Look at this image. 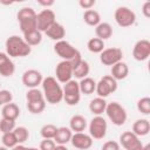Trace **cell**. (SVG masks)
Wrapping results in <instances>:
<instances>
[{"instance_id": "obj_30", "label": "cell", "mask_w": 150, "mask_h": 150, "mask_svg": "<svg viewBox=\"0 0 150 150\" xmlns=\"http://www.w3.org/2000/svg\"><path fill=\"white\" fill-rule=\"evenodd\" d=\"M23 40L32 47V46H38L41 43L42 41V33L38 29L35 30H32V32H28V33H25L23 34Z\"/></svg>"}, {"instance_id": "obj_11", "label": "cell", "mask_w": 150, "mask_h": 150, "mask_svg": "<svg viewBox=\"0 0 150 150\" xmlns=\"http://www.w3.org/2000/svg\"><path fill=\"white\" fill-rule=\"evenodd\" d=\"M122 57H123V52L117 47L104 48L100 53V61L104 66H114L117 62L122 61Z\"/></svg>"}, {"instance_id": "obj_41", "label": "cell", "mask_w": 150, "mask_h": 150, "mask_svg": "<svg viewBox=\"0 0 150 150\" xmlns=\"http://www.w3.org/2000/svg\"><path fill=\"white\" fill-rule=\"evenodd\" d=\"M142 13L145 18H150V1H145L142 7Z\"/></svg>"}, {"instance_id": "obj_32", "label": "cell", "mask_w": 150, "mask_h": 150, "mask_svg": "<svg viewBox=\"0 0 150 150\" xmlns=\"http://www.w3.org/2000/svg\"><path fill=\"white\" fill-rule=\"evenodd\" d=\"M56 131H57V127L56 125H54V124H45L41 128L40 134H41L43 139H54V137L56 135Z\"/></svg>"}, {"instance_id": "obj_20", "label": "cell", "mask_w": 150, "mask_h": 150, "mask_svg": "<svg viewBox=\"0 0 150 150\" xmlns=\"http://www.w3.org/2000/svg\"><path fill=\"white\" fill-rule=\"evenodd\" d=\"M129 74V67L125 62L120 61L116 64L111 66V76L118 81V80H124Z\"/></svg>"}, {"instance_id": "obj_48", "label": "cell", "mask_w": 150, "mask_h": 150, "mask_svg": "<svg viewBox=\"0 0 150 150\" xmlns=\"http://www.w3.org/2000/svg\"><path fill=\"white\" fill-rule=\"evenodd\" d=\"M0 150H9V149H7L6 146H4V145H1V146H0Z\"/></svg>"}, {"instance_id": "obj_9", "label": "cell", "mask_w": 150, "mask_h": 150, "mask_svg": "<svg viewBox=\"0 0 150 150\" xmlns=\"http://www.w3.org/2000/svg\"><path fill=\"white\" fill-rule=\"evenodd\" d=\"M115 21L120 27H130L135 23L136 21V14L132 9H130L129 7L125 6H121L118 8H116L115 14H114Z\"/></svg>"}, {"instance_id": "obj_45", "label": "cell", "mask_w": 150, "mask_h": 150, "mask_svg": "<svg viewBox=\"0 0 150 150\" xmlns=\"http://www.w3.org/2000/svg\"><path fill=\"white\" fill-rule=\"evenodd\" d=\"M143 146H144V145L141 143V144H138L137 146H135L134 149H130V150H143Z\"/></svg>"}, {"instance_id": "obj_10", "label": "cell", "mask_w": 150, "mask_h": 150, "mask_svg": "<svg viewBox=\"0 0 150 150\" xmlns=\"http://www.w3.org/2000/svg\"><path fill=\"white\" fill-rule=\"evenodd\" d=\"M88 128H89V135H90L91 138L102 139L107 135L108 124H107L105 118H103L100 115V116H95V117L91 118Z\"/></svg>"}, {"instance_id": "obj_2", "label": "cell", "mask_w": 150, "mask_h": 150, "mask_svg": "<svg viewBox=\"0 0 150 150\" xmlns=\"http://www.w3.org/2000/svg\"><path fill=\"white\" fill-rule=\"evenodd\" d=\"M5 47L6 54L9 57H23L29 55L32 52V47L19 35H11L7 38Z\"/></svg>"}, {"instance_id": "obj_31", "label": "cell", "mask_w": 150, "mask_h": 150, "mask_svg": "<svg viewBox=\"0 0 150 150\" xmlns=\"http://www.w3.org/2000/svg\"><path fill=\"white\" fill-rule=\"evenodd\" d=\"M87 47H88L89 52L95 53V54H100L104 49V41L100 40L98 38H91V39H89Z\"/></svg>"}, {"instance_id": "obj_3", "label": "cell", "mask_w": 150, "mask_h": 150, "mask_svg": "<svg viewBox=\"0 0 150 150\" xmlns=\"http://www.w3.org/2000/svg\"><path fill=\"white\" fill-rule=\"evenodd\" d=\"M54 52L63 60V61H69L73 66V68L79 64L82 60L81 57V53L74 47L71 46L68 41L66 40H61L55 42L54 45Z\"/></svg>"}, {"instance_id": "obj_25", "label": "cell", "mask_w": 150, "mask_h": 150, "mask_svg": "<svg viewBox=\"0 0 150 150\" xmlns=\"http://www.w3.org/2000/svg\"><path fill=\"white\" fill-rule=\"evenodd\" d=\"M95 34H96V38H98L102 41L108 40L112 35V27L108 22H100L95 27Z\"/></svg>"}, {"instance_id": "obj_16", "label": "cell", "mask_w": 150, "mask_h": 150, "mask_svg": "<svg viewBox=\"0 0 150 150\" xmlns=\"http://www.w3.org/2000/svg\"><path fill=\"white\" fill-rule=\"evenodd\" d=\"M70 143L77 150H87L93 145V138L84 132H75L70 138Z\"/></svg>"}, {"instance_id": "obj_7", "label": "cell", "mask_w": 150, "mask_h": 150, "mask_svg": "<svg viewBox=\"0 0 150 150\" xmlns=\"http://www.w3.org/2000/svg\"><path fill=\"white\" fill-rule=\"evenodd\" d=\"M63 90V100L68 105H76L81 100V91L79 87V82L75 80H70L64 83Z\"/></svg>"}, {"instance_id": "obj_42", "label": "cell", "mask_w": 150, "mask_h": 150, "mask_svg": "<svg viewBox=\"0 0 150 150\" xmlns=\"http://www.w3.org/2000/svg\"><path fill=\"white\" fill-rule=\"evenodd\" d=\"M38 4L43 6V7H46V8H48V7L54 5V0H38Z\"/></svg>"}, {"instance_id": "obj_33", "label": "cell", "mask_w": 150, "mask_h": 150, "mask_svg": "<svg viewBox=\"0 0 150 150\" xmlns=\"http://www.w3.org/2000/svg\"><path fill=\"white\" fill-rule=\"evenodd\" d=\"M1 141H2V145L6 146L7 149H12L14 148L15 145H18V141H16V137L14 135L13 131L11 132H6V134H2V137H1Z\"/></svg>"}, {"instance_id": "obj_44", "label": "cell", "mask_w": 150, "mask_h": 150, "mask_svg": "<svg viewBox=\"0 0 150 150\" xmlns=\"http://www.w3.org/2000/svg\"><path fill=\"white\" fill-rule=\"evenodd\" d=\"M54 150H68L66 145H56Z\"/></svg>"}, {"instance_id": "obj_17", "label": "cell", "mask_w": 150, "mask_h": 150, "mask_svg": "<svg viewBox=\"0 0 150 150\" xmlns=\"http://www.w3.org/2000/svg\"><path fill=\"white\" fill-rule=\"evenodd\" d=\"M14 71H15L14 62L6 53L0 52V75H2L4 77H9L14 74Z\"/></svg>"}, {"instance_id": "obj_43", "label": "cell", "mask_w": 150, "mask_h": 150, "mask_svg": "<svg viewBox=\"0 0 150 150\" xmlns=\"http://www.w3.org/2000/svg\"><path fill=\"white\" fill-rule=\"evenodd\" d=\"M25 149H26L25 145H22V144H18V145H15L14 148H12L11 150H25Z\"/></svg>"}, {"instance_id": "obj_21", "label": "cell", "mask_w": 150, "mask_h": 150, "mask_svg": "<svg viewBox=\"0 0 150 150\" xmlns=\"http://www.w3.org/2000/svg\"><path fill=\"white\" fill-rule=\"evenodd\" d=\"M73 136V131L67 127H60L57 128L56 135L54 137V142L57 145H66L68 142H70V138Z\"/></svg>"}, {"instance_id": "obj_37", "label": "cell", "mask_w": 150, "mask_h": 150, "mask_svg": "<svg viewBox=\"0 0 150 150\" xmlns=\"http://www.w3.org/2000/svg\"><path fill=\"white\" fill-rule=\"evenodd\" d=\"M13 100V95L9 90L7 89H1L0 90V105H5V104H8L11 103Z\"/></svg>"}, {"instance_id": "obj_34", "label": "cell", "mask_w": 150, "mask_h": 150, "mask_svg": "<svg viewBox=\"0 0 150 150\" xmlns=\"http://www.w3.org/2000/svg\"><path fill=\"white\" fill-rule=\"evenodd\" d=\"M15 137H16V141L19 144H22L25 143L28 137H29V131L26 127H15V129L13 130Z\"/></svg>"}, {"instance_id": "obj_38", "label": "cell", "mask_w": 150, "mask_h": 150, "mask_svg": "<svg viewBox=\"0 0 150 150\" xmlns=\"http://www.w3.org/2000/svg\"><path fill=\"white\" fill-rule=\"evenodd\" d=\"M56 146L54 139H42L40 143V150H54Z\"/></svg>"}, {"instance_id": "obj_5", "label": "cell", "mask_w": 150, "mask_h": 150, "mask_svg": "<svg viewBox=\"0 0 150 150\" xmlns=\"http://www.w3.org/2000/svg\"><path fill=\"white\" fill-rule=\"evenodd\" d=\"M26 101H27V109L32 114H41L46 108V100L43 97V94L38 88L29 89L26 94Z\"/></svg>"}, {"instance_id": "obj_36", "label": "cell", "mask_w": 150, "mask_h": 150, "mask_svg": "<svg viewBox=\"0 0 150 150\" xmlns=\"http://www.w3.org/2000/svg\"><path fill=\"white\" fill-rule=\"evenodd\" d=\"M15 129V121L7 120V118H1L0 120V132L6 134L11 132Z\"/></svg>"}, {"instance_id": "obj_35", "label": "cell", "mask_w": 150, "mask_h": 150, "mask_svg": "<svg viewBox=\"0 0 150 150\" xmlns=\"http://www.w3.org/2000/svg\"><path fill=\"white\" fill-rule=\"evenodd\" d=\"M137 109L143 115H149L150 114V97L144 96L139 98L137 102Z\"/></svg>"}, {"instance_id": "obj_4", "label": "cell", "mask_w": 150, "mask_h": 150, "mask_svg": "<svg viewBox=\"0 0 150 150\" xmlns=\"http://www.w3.org/2000/svg\"><path fill=\"white\" fill-rule=\"evenodd\" d=\"M20 29L22 34L38 29L36 26V13L32 7H22L16 14Z\"/></svg>"}, {"instance_id": "obj_19", "label": "cell", "mask_w": 150, "mask_h": 150, "mask_svg": "<svg viewBox=\"0 0 150 150\" xmlns=\"http://www.w3.org/2000/svg\"><path fill=\"white\" fill-rule=\"evenodd\" d=\"M45 34H46L50 40H54L55 42H57V41L63 40V38H64V35H66V29H64V27H63L61 23L54 22V23L45 32Z\"/></svg>"}, {"instance_id": "obj_26", "label": "cell", "mask_w": 150, "mask_h": 150, "mask_svg": "<svg viewBox=\"0 0 150 150\" xmlns=\"http://www.w3.org/2000/svg\"><path fill=\"white\" fill-rule=\"evenodd\" d=\"M105 107H107V101L105 98H102V97L93 98L89 103V110L95 116H100L101 114H103L105 111Z\"/></svg>"}, {"instance_id": "obj_18", "label": "cell", "mask_w": 150, "mask_h": 150, "mask_svg": "<svg viewBox=\"0 0 150 150\" xmlns=\"http://www.w3.org/2000/svg\"><path fill=\"white\" fill-rule=\"evenodd\" d=\"M142 142L139 141L138 136H136L132 131H125L120 136V144L125 149V150H130L134 149L135 146H137L138 144H141Z\"/></svg>"}, {"instance_id": "obj_39", "label": "cell", "mask_w": 150, "mask_h": 150, "mask_svg": "<svg viewBox=\"0 0 150 150\" xmlns=\"http://www.w3.org/2000/svg\"><path fill=\"white\" fill-rule=\"evenodd\" d=\"M101 150H121V146L120 143L115 141H107L105 143H103Z\"/></svg>"}, {"instance_id": "obj_29", "label": "cell", "mask_w": 150, "mask_h": 150, "mask_svg": "<svg viewBox=\"0 0 150 150\" xmlns=\"http://www.w3.org/2000/svg\"><path fill=\"white\" fill-rule=\"evenodd\" d=\"M83 20L88 26L96 27L101 22V15L95 9H87L83 14Z\"/></svg>"}, {"instance_id": "obj_46", "label": "cell", "mask_w": 150, "mask_h": 150, "mask_svg": "<svg viewBox=\"0 0 150 150\" xmlns=\"http://www.w3.org/2000/svg\"><path fill=\"white\" fill-rule=\"evenodd\" d=\"M143 150H150V144H146L143 146Z\"/></svg>"}, {"instance_id": "obj_6", "label": "cell", "mask_w": 150, "mask_h": 150, "mask_svg": "<svg viewBox=\"0 0 150 150\" xmlns=\"http://www.w3.org/2000/svg\"><path fill=\"white\" fill-rule=\"evenodd\" d=\"M104 112L107 114L108 118L112 122V124H115L117 127H121L127 122V118H128L127 111H125L124 107L121 105L118 102L107 103Z\"/></svg>"}, {"instance_id": "obj_23", "label": "cell", "mask_w": 150, "mask_h": 150, "mask_svg": "<svg viewBox=\"0 0 150 150\" xmlns=\"http://www.w3.org/2000/svg\"><path fill=\"white\" fill-rule=\"evenodd\" d=\"M1 115H2V118H7V120H12V121H16V118L20 116V109H19L18 104L11 102V103L5 104V105L2 107Z\"/></svg>"}, {"instance_id": "obj_47", "label": "cell", "mask_w": 150, "mask_h": 150, "mask_svg": "<svg viewBox=\"0 0 150 150\" xmlns=\"http://www.w3.org/2000/svg\"><path fill=\"white\" fill-rule=\"evenodd\" d=\"M25 150H40V149H38V148H26Z\"/></svg>"}, {"instance_id": "obj_40", "label": "cell", "mask_w": 150, "mask_h": 150, "mask_svg": "<svg viewBox=\"0 0 150 150\" xmlns=\"http://www.w3.org/2000/svg\"><path fill=\"white\" fill-rule=\"evenodd\" d=\"M96 1L95 0H80L79 5L83 8V9H91L93 6H95Z\"/></svg>"}, {"instance_id": "obj_24", "label": "cell", "mask_w": 150, "mask_h": 150, "mask_svg": "<svg viewBox=\"0 0 150 150\" xmlns=\"http://www.w3.org/2000/svg\"><path fill=\"white\" fill-rule=\"evenodd\" d=\"M87 128V120L82 115H74L69 121V129L75 132H83Z\"/></svg>"}, {"instance_id": "obj_28", "label": "cell", "mask_w": 150, "mask_h": 150, "mask_svg": "<svg viewBox=\"0 0 150 150\" xmlns=\"http://www.w3.org/2000/svg\"><path fill=\"white\" fill-rule=\"evenodd\" d=\"M89 71H90L89 63L87 61H84V60H81V62L73 68V76H75V79L82 80V79L87 77V75L89 74Z\"/></svg>"}, {"instance_id": "obj_15", "label": "cell", "mask_w": 150, "mask_h": 150, "mask_svg": "<svg viewBox=\"0 0 150 150\" xmlns=\"http://www.w3.org/2000/svg\"><path fill=\"white\" fill-rule=\"evenodd\" d=\"M42 74L36 69H28L22 74V83L29 89L38 88V86L42 83Z\"/></svg>"}, {"instance_id": "obj_12", "label": "cell", "mask_w": 150, "mask_h": 150, "mask_svg": "<svg viewBox=\"0 0 150 150\" xmlns=\"http://www.w3.org/2000/svg\"><path fill=\"white\" fill-rule=\"evenodd\" d=\"M54 22H56L55 13L49 8H45L39 14H36V26L38 30H40L41 33H45Z\"/></svg>"}, {"instance_id": "obj_22", "label": "cell", "mask_w": 150, "mask_h": 150, "mask_svg": "<svg viewBox=\"0 0 150 150\" xmlns=\"http://www.w3.org/2000/svg\"><path fill=\"white\" fill-rule=\"evenodd\" d=\"M150 131V122L145 118L136 120L132 124V132L136 136H146Z\"/></svg>"}, {"instance_id": "obj_8", "label": "cell", "mask_w": 150, "mask_h": 150, "mask_svg": "<svg viewBox=\"0 0 150 150\" xmlns=\"http://www.w3.org/2000/svg\"><path fill=\"white\" fill-rule=\"evenodd\" d=\"M116 90H117V81L111 75H105L98 82H96L95 91L97 94V97L105 98Z\"/></svg>"}, {"instance_id": "obj_1", "label": "cell", "mask_w": 150, "mask_h": 150, "mask_svg": "<svg viewBox=\"0 0 150 150\" xmlns=\"http://www.w3.org/2000/svg\"><path fill=\"white\" fill-rule=\"evenodd\" d=\"M42 94L46 102L50 104H57L63 100V90L60 83L53 76H47L42 80Z\"/></svg>"}, {"instance_id": "obj_14", "label": "cell", "mask_w": 150, "mask_h": 150, "mask_svg": "<svg viewBox=\"0 0 150 150\" xmlns=\"http://www.w3.org/2000/svg\"><path fill=\"white\" fill-rule=\"evenodd\" d=\"M132 56L136 61H145L150 56V42L145 39L138 40L132 48Z\"/></svg>"}, {"instance_id": "obj_13", "label": "cell", "mask_w": 150, "mask_h": 150, "mask_svg": "<svg viewBox=\"0 0 150 150\" xmlns=\"http://www.w3.org/2000/svg\"><path fill=\"white\" fill-rule=\"evenodd\" d=\"M55 79L59 83H67L73 77V66L69 61H61L55 68Z\"/></svg>"}, {"instance_id": "obj_27", "label": "cell", "mask_w": 150, "mask_h": 150, "mask_svg": "<svg viewBox=\"0 0 150 150\" xmlns=\"http://www.w3.org/2000/svg\"><path fill=\"white\" fill-rule=\"evenodd\" d=\"M79 87H80V91L81 94H84V95H90L95 91L96 89V82L94 79L91 77H84L82 79L80 82H79Z\"/></svg>"}]
</instances>
